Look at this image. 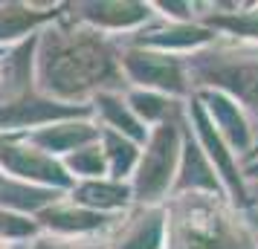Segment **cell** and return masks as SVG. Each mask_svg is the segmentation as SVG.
<instances>
[{"mask_svg": "<svg viewBox=\"0 0 258 249\" xmlns=\"http://www.w3.org/2000/svg\"><path fill=\"white\" fill-rule=\"evenodd\" d=\"M122 67L99 32H49L41 52V84L49 93L76 99L116 84Z\"/></svg>", "mask_w": 258, "mask_h": 249, "instance_id": "6da1fadb", "label": "cell"}, {"mask_svg": "<svg viewBox=\"0 0 258 249\" xmlns=\"http://www.w3.org/2000/svg\"><path fill=\"white\" fill-rule=\"evenodd\" d=\"M168 249H255L252 232L218 194H177L165 212Z\"/></svg>", "mask_w": 258, "mask_h": 249, "instance_id": "7a4b0ae2", "label": "cell"}, {"mask_svg": "<svg viewBox=\"0 0 258 249\" xmlns=\"http://www.w3.org/2000/svg\"><path fill=\"white\" fill-rule=\"evenodd\" d=\"M195 72L218 93L232 99L241 110L258 113V52L249 49H221L191 61Z\"/></svg>", "mask_w": 258, "mask_h": 249, "instance_id": "3957f363", "label": "cell"}, {"mask_svg": "<svg viewBox=\"0 0 258 249\" xmlns=\"http://www.w3.org/2000/svg\"><path fill=\"white\" fill-rule=\"evenodd\" d=\"M180 148L183 145H180L177 125L163 122L154 128V133L148 136V148L137 165V180H134V194L140 203L151 206L165 197V191L171 189V180L177 174Z\"/></svg>", "mask_w": 258, "mask_h": 249, "instance_id": "277c9868", "label": "cell"}, {"mask_svg": "<svg viewBox=\"0 0 258 249\" xmlns=\"http://www.w3.org/2000/svg\"><path fill=\"white\" fill-rule=\"evenodd\" d=\"M131 81L142 84L151 93H186V70L183 61L171 52H151V49H131L119 61Z\"/></svg>", "mask_w": 258, "mask_h": 249, "instance_id": "5b68a950", "label": "cell"}, {"mask_svg": "<svg viewBox=\"0 0 258 249\" xmlns=\"http://www.w3.org/2000/svg\"><path fill=\"white\" fill-rule=\"evenodd\" d=\"M203 110H206V116L209 122L215 125V131L221 133V139L229 148L235 151H246L249 145H252V128H249V122H246V113L241 107L235 105L232 99H226L223 93H203Z\"/></svg>", "mask_w": 258, "mask_h": 249, "instance_id": "8992f818", "label": "cell"}, {"mask_svg": "<svg viewBox=\"0 0 258 249\" xmlns=\"http://www.w3.org/2000/svg\"><path fill=\"white\" fill-rule=\"evenodd\" d=\"M191 116H195V125H198L200 142L206 148V151H203L206 159H212V168L221 171L223 183H226V189L232 191L235 200L246 203V191H244V186H241V174H238V168H235V162H232V151H229V145L221 139V133L215 131V125L209 122V116H206V110H203L200 102L191 105Z\"/></svg>", "mask_w": 258, "mask_h": 249, "instance_id": "52a82bcc", "label": "cell"}, {"mask_svg": "<svg viewBox=\"0 0 258 249\" xmlns=\"http://www.w3.org/2000/svg\"><path fill=\"white\" fill-rule=\"evenodd\" d=\"M0 162L3 168L15 174V177H24V180H38V183H55V186H67V174L64 168L47 156L44 151L38 148H24V145H3L0 148Z\"/></svg>", "mask_w": 258, "mask_h": 249, "instance_id": "ba28073f", "label": "cell"}, {"mask_svg": "<svg viewBox=\"0 0 258 249\" xmlns=\"http://www.w3.org/2000/svg\"><path fill=\"white\" fill-rule=\"evenodd\" d=\"M165 246V212L145 206L122 223L110 249H163Z\"/></svg>", "mask_w": 258, "mask_h": 249, "instance_id": "9c48e42d", "label": "cell"}, {"mask_svg": "<svg viewBox=\"0 0 258 249\" xmlns=\"http://www.w3.org/2000/svg\"><path fill=\"white\" fill-rule=\"evenodd\" d=\"M183 171L177 177L174 191L180 194H188V191H198V194H218L221 191V183L215 177V168L209 165V159L203 154V148L198 142L186 139V148H183Z\"/></svg>", "mask_w": 258, "mask_h": 249, "instance_id": "30bf717a", "label": "cell"}, {"mask_svg": "<svg viewBox=\"0 0 258 249\" xmlns=\"http://www.w3.org/2000/svg\"><path fill=\"white\" fill-rule=\"evenodd\" d=\"M41 223L55 229L61 235H82V232H93L107 226V217L102 212H90L82 206H52L47 212H41Z\"/></svg>", "mask_w": 258, "mask_h": 249, "instance_id": "8fae6325", "label": "cell"}, {"mask_svg": "<svg viewBox=\"0 0 258 249\" xmlns=\"http://www.w3.org/2000/svg\"><path fill=\"white\" fill-rule=\"evenodd\" d=\"M90 12L84 15L90 24L96 26H110V29H122V26H137L148 18V6L142 3H93L87 6Z\"/></svg>", "mask_w": 258, "mask_h": 249, "instance_id": "7c38bea8", "label": "cell"}, {"mask_svg": "<svg viewBox=\"0 0 258 249\" xmlns=\"http://www.w3.org/2000/svg\"><path fill=\"white\" fill-rule=\"evenodd\" d=\"M131 191L119 183H99V180H87L84 186L76 189L73 200L82 203V206H90V209H119L128 203Z\"/></svg>", "mask_w": 258, "mask_h": 249, "instance_id": "4fadbf2b", "label": "cell"}, {"mask_svg": "<svg viewBox=\"0 0 258 249\" xmlns=\"http://www.w3.org/2000/svg\"><path fill=\"white\" fill-rule=\"evenodd\" d=\"M212 41V29L209 26H171L165 32H151V38H145L148 47H157V52H168V49H191L200 44Z\"/></svg>", "mask_w": 258, "mask_h": 249, "instance_id": "5bb4252c", "label": "cell"}, {"mask_svg": "<svg viewBox=\"0 0 258 249\" xmlns=\"http://www.w3.org/2000/svg\"><path fill=\"white\" fill-rule=\"evenodd\" d=\"M67 110L52 102H32V105H3L0 107V128L6 125H35V122H44L49 116H64Z\"/></svg>", "mask_w": 258, "mask_h": 249, "instance_id": "9a60e30c", "label": "cell"}, {"mask_svg": "<svg viewBox=\"0 0 258 249\" xmlns=\"http://www.w3.org/2000/svg\"><path fill=\"white\" fill-rule=\"evenodd\" d=\"M93 136H99L93 125H58L52 131H41L35 139L44 142L49 151H76V145L90 142Z\"/></svg>", "mask_w": 258, "mask_h": 249, "instance_id": "2e32d148", "label": "cell"}, {"mask_svg": "<svg viewBox=\"0 0 258 249\" xmlns=\"http://www.w3.org/2000/svg\"><path fill=\"white\" fill-rule=\"evenodd\" d=\"M99 105H102V110H105V116H107V122H110V128L125 131L128 136H134L137 142H145V139H148V133H145V128H142V122L134 116L128 107L119 102V99L102 93V96H99Z\"/></svg>", "mask_w": 258, "mask_h": 249, "instance_id": "e0dca14e", "label": "cell"}, {"mask_svg": "<svg viewBox=\"0 0 258 249\" xmlns=\"http://www.w3.org/2000/svg\"><path fill=\"white\" fill-rule=\"evenodd\" d=\"M52 200L49 191L32 189V186H18L15 180L0 177V206H18V209H41Z\"/></svg>", "mask_w": 258, "mask_h": 249, "instance_id": "ac0fdd59", "label": "cell"}, {"mask_svg": "<svg viewBox=\"0 0 258 249\" xmlns=\"http://www.w3.org/2000/svg\"><path fill=\"white\" fill-rule=\"evenodd\" d=\"M105 159H107V168L113 171V177H125L131 174V168L137 165V145L122 139L119 133L107 131L105 133Z\"/></svg>", "mask_w": 258, "mask_h": 249, "instance_id": "d6986e66", "label": "cell"}, {"mask_svg": "<svg viewBox=\"0 0 258 249\" xmlns=\"http://www.w3.org/2000/svg\"><path fill=\"white\" fill-rule=\"evenodd\" d=\"M209 26L226 29L229 35L258 41V6H249L246 12H226V15H212Z\"/></svg>", "mask_w": 258, "mask_h": 249, "instance_id": "ffe728a7", "label": "cell"}, {"mask_svg": "<svg viewBox=\"0 0 258 249\" xmlns=\"http://www.w3.org/2000/svg\"><path fill=\"white\" fill-rule=\"evenodd\" d=\"M41 18H44L41 12H32L26 6H0V38L21 35L26 29H32Z\"/></svg>", "mask_w": 258, "mask_h": 249, "instance_id": "44dd1931", "label": "cell"}, {"mask_svg": "<svg viewBox=\"0 0 258 249\" xmlns=\"http://www.w3.org/2000/svg\"><path fill=\"white\" fill-rule=\"evenodd\" d=\"M131 102V113L134 116H142L145 122H160V119H168L171 113V102L163 99L160 93H151V90H145V93H134L128 99Z\"/></svg>", "mask_w": 258, "mask_h": 249, "instance_id": "7402d4cb", "label": "cell"}, {"mask_svg": "<svg viewBox=\"0 0 258 249\" xmlns=\"http://www.w3.org/2000/svg\"><path fill=\"white\" fill-rule=\"evenodd\" d=\"M70 168L79 174V177H102V171H105V154H102V148H82V151H76V156L70 159Z\"/></svg>", "mask_w": 258, "mask_h": 249, "instance_id": "603a6c76", "label": "cell"}, {"mask_svg": "<svg viewBox=\"0 0 258 249\" xmlns=\"http://www.w3.org/2000/svg\"><path fill=\"white\" fill-rule=\"evenodd\" d=\"M35 229V223H29L24 217H15V214H6L0 209V237L6 235H29Z\"/></svg>", "mask_w": 258, "mask_h": 249, "instance_id": "cb8c5ba5", "label": "cell"}, {"mask_svg": "<svg viewBox=\"0 0 258 249\" xmlns=\"http://www.w3.org/2000/svg\"><path fill=\"white\" fill-rule=\"evenodd\" d=\"M246 177H255V180H258V159H255L249 168H246Z\"/></svg>", "mask_w": 258, "mask_h": 249, "instance_id": "d4e9b609", "label": "cell"}, {"mask_svg": "<svg viewBox=\"0 0 258 249\" xmlns=\"http://www.w3.org/2000/svg\"><path fill=\"white\" fill-rule=\"evenodd\" d=\"M38 249H70V246H64V243H55V246H52V243H44V246H38ZM82 249V246H79Z\"/></svg>", "mask_w": 258, "mask_h": 249, "instance_id": "484cf974", "label": "cell"}, {"mask_svg": "<svg viewBox=\"0 0 258 249\" xmlns=\"http://www.w3.org/2000/svg\"><path fill=\"white\" fill-rule=\"evenodd\" d=\"M252 159H258V142L252 145Z\"/></svg>", "mask_w": 258, "mask_h": 249, "instance_id": "4316f807", "label": "cell"}, {"mask_svg": "<svg viewBox=\"0 0 258 249\" xmlns=\"http://www.w3.org/2000/svg\"><path fill=\"white\" fill-rule=\"evenodd\" d=\"M0 249H9V243H6V240H3V237H0Z\"/></svg>", "mask_w": 258, "mask_h": 249, "instance_id": "83f0119b", "label": "cell"}]
</instances>
